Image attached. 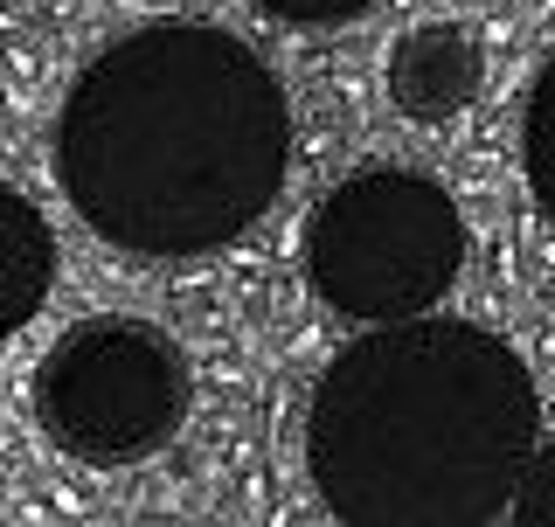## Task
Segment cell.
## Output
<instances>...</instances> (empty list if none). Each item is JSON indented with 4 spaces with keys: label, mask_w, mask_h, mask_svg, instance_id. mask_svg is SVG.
Segmentation results:
<instances>
[{
    "label": "cell",
    "mask_w": 555,
    "mask_h": 527,
    "mask_svg": "<svg viewBox=\"0 0 555 527\" xmlns=\"http://www.w3.org/2000/svg\"><path fill=\"white\" fill-rule=\"evenodd\" d=\"M49 153L69 208L112 250L202 257L285 195L292 104L236 28L146 22L69 77Z\"/></svg>",
    "instance_id": "6da1fadb"
},
{
    "label": "cell",
    "mask_w": 555,
    "mask_h": 527,
    "mask_svg": "<svg viewBox=\"0 0 555 527\" xmlns=\"http://www.w3.org/2000/svg\"><path fill=\"white\" fill-rule=\"evenodd\" d=\"M542 451L528 361L479 320L369 326L320 368L306 479L340 527H493Z\"/></svg>",
    "instance_id": "7a4b0ae2"
},
{
    "label": "cell",
    "mask_w": 555,
    "mask_h": 527,
    "mask_svg": "<svg viewBox=\"0 0 555 527\" xmlns=\"http://www.w3.org/2000/svg\"><path fill=\"white\" fill-rule=\"evenodd\" d=\"M465 271V216L416 167H354L306 216V285L361 326H410Z\"/></svg>",
    "instance_id": "3957f363"
},
{
    "label": "cell",
    "mask_w": 555,
    "mask_h": 527,
    "mask_svg": "<svg viewBox=\"0 0 555 527\" xmlns=\"http://www.w3.org/2000/svg\"><path fill=\"white\" fill-rule=\"evenodd\" d=\"M195 375L167 326L98 312L49 340L35 361V424L77 465H139L188 424Z\"/></svg>",
    "instance_id": "277c9868"
},
{
    "label": "cell",
    "mask_w": 555,
    "mask_h": 527,
    "mask_svg": "<svg viewBox=\"0 0 555 527\" xmlns=\"http://www.w3.org/2000/svg\"><path fill=\"white\" fill-rule=\"evenodd\" d=\"M382 83H389L396 118L438 132V126L473 112V98L486 83V49H479V35L465 22H416V28H403L389 42Z\"/></svg>",
    "instance_id": "5b68a950"
},
{
    "label": "cell",
    "mask_w": 555,
    "mask_h": 527,
    "mask_svg": "<svg viewBox=\"0 0 555 527\" xmlns=\"http://www.w3.org/2000/svg\"><path fill=\"white\" fill-rule=\"evenodd\" d=\"M56 285V236L22 188L0 195V326L22 333Z\"/></svg>",
    "instance_id": "8992f818"
},
{
    "label": "cell",
    "mask_w": 555,
    "mask_h": 527,
    "mask_svg": "<svg viewBox=\"0 0 555 527\" xmlns=\"http://www.w3.org/2000/svg\"><path fill=\"white\" fill-rule=\"evenodd\" d=\"M520 167H528V195L555 222V49L528 83V118H520Z\"/></svg>",
    "instance_id": "52a82bcc"
},
{
    "label": "cell",
    "mask_w": 555,
    "mask_h": 527,
    "mask_svg": "<svg viewBox=\"0 0 555 527\" xmlns=\"http://www.w3.org/2000/svg\"><path fill=\"white\" fill-rule=\"evenodd\" d=\"M507 527H555V437H542V451H534Z\"/></svg>",
    "instance_id": "ba28073f"
},
{
    "label": "cell",
    "mask_w": 555,
    "mask_h": 527,
    "mask_svg": "<svg viewBox=\"0 0 555 527\" xmlns=\"http://www.w3.org/2000/svg\"><path fill=\"white\" fill-rule=\"evenodd\" d=\"M250 8L278 14V22L292 28H334V22H361L369 8H382V0H250Z\"/></svg>",
    "instance_id": "9c48e42d"
}]
</instances>
